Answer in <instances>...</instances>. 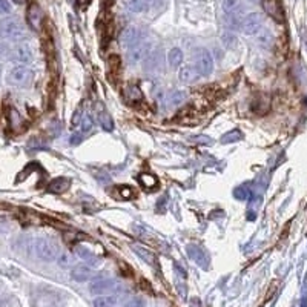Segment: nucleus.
Wrapping results in <instances>:
<instances>
[{"label": "nucleus", "mask_w": 307, "mask_h": 307, "mask_svg": "<svg viewBox=\"0 0 307 307\" xmlns=\"http://www.w3.org/2000/svg\"><path fill=\"white\" fill-rule=\"evenodd\" d=\"M11 13V5L8 0H0V14H10Z\"/></svg>", "instance_id": "28"}, {"label": "nucleus", "mask_w": 307, "mask_h": 307, "mask_svg": "<svg viewBox=\"0 0 307 307\" xmlns=\"http://www.w3.org/2000/svg\"><path fill=\"white\" fill-rule=\"evenodd\" d=\"M31 249L34 252V255L42 261L51 263L58 258V249L46 238H36L31 243Z\"/></svg>", "instance_id": "3"}, {"label": "nucleus", "mask_w": 307, "mask_h": 307, "mask_svg": "<svg viewBox=\"0 0 307 307\" xmlns=\"http://www.w3.org/2000/svg\"><path fill=\"white\" fill-rule=\"evenodd\" d=\"M264 10L269 16H272L277 22H283V10L278 4V0H266Z\"/></svg>", "instance_id": "15"}, {"label": "nucleus", "mask_w": 307, "mask_h": 307, "mask_svg": "<svg viewBox=\"0 0 307 307\" xmlns=\"http://www.w3.org/2000/svg\"><path fill=\"white\" fill-rule=\"evenodd\" d=\"M10 123H11V128H13V129H17V128L20 126V123H22V117H20V114H19L16 109H11V111H10Z\"/></svg>", "instance_id": "24"}, {"label": "nucleus", "mask_w": 307, "mask_h": 307, "mask_svg": "<svg viewBox=\"0 0 307 307\" xmlns=\"http://www.w3.org/2000/svg\"><path fill=\"white\" fill-rule=\"evenodd\" d=\"M91 277H93V270L85 264H79V266L72 267V270H71V278L77 283H85V281L91 280Z\"/></svg>", "instance_id": "14"}, {"label": "nucleus", "mask_w": 307, "mask_h": 307, "mask_svg": "<svg viewBox=\"0 0 307 307\" xmlns=\"http://www.w3.org/2000/svg\"><path fill=\"white\" fill-rule=\"evenodd\" d=\"M194 62L195 68L201 77H207L213 72V57L207 48H195L194 49Z\"/></svg>", "instance_id": "4"}, {"label": "nucleus", "mask_w": 307, "mask_h": 307, "mask_svg": "<svg viewBox=\"0 0 307 307\" xmlns=\"http://www.w3.org/2000/svg\"><path fill=\"white\" fill-rule=\"evenodd\" d=\"M93 128H94V121H93V118L88 117V115H85V117L82 118V121H80V131H82L83 134H88V132L93 131Z\"/></svg>", "instance_id": "23"}, {"label": "nucleus", "mask_w": 307, "mask_h": 307, "mask_svg": "<svg viewBox=\"0 0 307 307\" xmlns=\"http://www.w3.org/2000/svg\"><path fill=\"white\" fill-rule=\"evenodd\" d=\"M77 255H79V257H80L82 260H85V261H89V263L97 264L96 255H94L89 249H86L85 246H79V248H77Z\"/></svg>", "instance_id": "22"}, {"label": "nucleus", "mask_w": 307, "mask_h": 307, "mask_svg": "<svg viewBox=\"0 0 307 307\" xmlns=\"http://www.w3.org/2000/svg\"><path fill=\"white\" fill-rule=\"evenodd\" d=\"M149 52H150V43L141 40L140 43H137L135 46L128 49V62L131 65H137V63L143 62Z\"/></svg>", "instance_id": "9"}, {"label": "nucleus", "mask_w": 307, "mask_h": 307, "mask_svg": "<svg viewBox=\"0 0 307 307\" xmlns=\"http://www.w3.org/2000/svg\"><path fill=\"white\" fill-rule=\"evenodd\" d=\"M143 40V33L137 26H126L120 34V43L125 49H131Z\"/></svg>", "instance_id": "6"}, {"label": "nucleus", "mask_w": 307, "mask_h": 307, "mask_svg": "<svg viewBox=\"0 0 307 307\" xmlns=\"http://www.w3.org/2000/svg\"><path fill=\"white\" fill-rule=\"evenodd\" d=\"M115 304H117V296L114 295H102L93 301L94 307H115Z\"/></svg>", "instance_id": "18"}, {"label": "nucleus", "mask_w": 307, "mask_h": 307, "mask_svg": "<svg viewBox=\"0 0 307 307\" xmlns=\"http://www.w3.org/2000/svg\"><path fill=\"white\" fill-rule=\"evenodd\" d=\"M200 77L201 75L194 65H185L178 69V79L183 83H195V82H198Z\"/></svg>", "instance_id": "12"}, {"label": "nucleus", "mask_w": 307, "mask_h": 307, "mask_svg": "<svg viewBox=\"0 0 307 307\" xmlns=\"http://www.w3.org/2000/svg\"><path fill=\"white\" fill-rule=\"evenodd\" d=\"M165 102H166L168 108H177V106H180V105H183L186 102V94L183 91L175 89V91H172V93H169L166 96Z\"/></svg>", "instance_id": "16"}, {"label": "nucleus", "mask_w": 307, "mask_h": 307, "mask_svg": "<svg viewBox=\"0 0 307 307\" xmlns=\"http://www.w3.org/2000/svg\"><path fill=\"white\" fill-rule=\"evenodd\" d=\"M143 305H144V301H143V298H138V296L131 298V299L125 304V307H143Z\"/></svg>", "instance_id": "27"}, {"label": "nucleus", "mask_w": 307, "mask_h": 307, "mask_svg": "<svg viewBox=\"0 0 307 307\" xmlns=\"http://www.w3.org/2000/svg\"><path fill=\"white\" fill-rule=\"evenodd\" d=\"M13 55H14V60H17L20 65H28L34 60V52L28 43L17 45L13 51Z\"/></svg>", "instance_id": "11"}, {"label": "nucleus", "mask_w": 307, "mask_h": 307, "mask_svg": "<svg viewBox=\"0 0 307 307\" xmlns=\"http://www.w3.org/2000/svg\"><path fill=\"white\" fill-rule=\"evenodd\" d=\"M168 63L171 68H180L183 63V51L180 48H172L168 54Z\"/></svg>", "instance_id": "17"}, {"label": "nucleus", "mask_w": 307, "mask_h": 307, "mask_svg": "<svg viewBox=\"0 0 307 307\" xmlns=\"http://www.w3.org/2000/svg\"><path fill=\"white\" fill-rule=\"evenodd\" d=\"M115 286H117V281L112 278H99L89 284V292L93 295H103L106 292L114 290Z\"/></svg>", "instance_id": "10"}, {"label": "nucleus", "mask_w": 307, "mask_h": 307, "mask_svg": "<svg viewBox=\"0 0 307 307\" xmlns=\"http://www.w3.org/2000/svg\"><path fill=\"white\" fill-rule=\"evenodd\" d=\"M26 20H28V25L33 31L39 33L43 26V11L42 8L37 5V4H31L26 10Z\"/></svg>", "instance_id": "8"}, {"label": "nucleus", "mask_w": 307, "mask_h": 307, "mask_svg": "<svg viewBox=\"0 0 307 307\" xmlns=\"http://www.w3.org/2000/svg\"><path fill=\"white\" fill-rule=\"evenodd\" d=\"M258 42H260L263 46H270V45H272V36L269 34V31H263V33L258 36Z\"/></svg>", "instance_id": "26"}, {"label": "nucleus", "mask_w": 307, "mask_h": 307, "mask_svg": "<svg viewBox=\"0 0 307 307\" xmlns=\"http://www.w3.org/2000/svg\"><path fill=\"white\" fill-rule=\"evenodd\" d=\"M125 96H126V100H128L129 103H137V102H140V100L143 99V94H141L140 88L135 86V85L128 86L126 91H125Z\"/></svg>", "instance_id": "19"}, {"label": "nucleus", "mask_w": 307, "mask_h": 307, "mask_svg": "<svg viewBox=\"0 0 307 307\" xmlns=\"http://www.w3.org/2000/svg\"><path fill=\"white\" fill-rule=\"evenodd\" d=\"M0 37L5 40L19 42L26 37V29L16 17H5L0 20Z\"/></svg>", "instance_id": "1"}, {"label": "nucleus", "mask_w": 307, "mask_h": 307, "mask_svg": "<svg viewBox=\"0 0 307 307\" xmlns=\"http://www.w3.org/2000/svg\"><path fill=\"white\" fill-rule=\"evenodd\" d=\"M125 5L131 13H146L163 5V0H125Z\"/></svg>", "instance_id": "7"}, {"label": "nucleus", "mask_w": 307, "mask_h": 307, "mask_svg": "<svg viewBox=\"0 0 307 307\" xmlns=\"http://www.w3.org/2000/svg\"><path fill=\"white\" fill-rule=\"evenodd\" d=\"M263 28V16L260 13H249L241 19V26L243 33L246 36H255L261 31Z\"/></svg>", "instance_id": "5"}, {"label": "nucleus", "mask_w": 307, "mask_h": 307, "mask_svg": "<svg viewBox=\"0 0 307 307\" xmlns=\"http://www.w3.org/2000/svg\"><path fill=\"white\" fill-rule=\"evenodd\" d=\"M140 181H141V185L146 186V188H154V186L157 185V178L152 177V175H149V174H143V175L140 177Z\"/></svg>", "instance_id": "25"}, {"label": "nucleus", "mask_w": 307, "mask_h": 307, "mask_svg": "<svg viewBox=\"0 0 307 307\" xmlns=\"http://www.w3.org/2000/svg\"><path fill=\"white\" fill-rule=\"evenodd\" d=\"M97 117H99V121H100V125H102V128H103L105 131H112L114 123H112V120H111V117H109V114H108L106 111L99 109Z\"/></svg>", "instance_id": "21"}, {"label": "nucleus", "mask_w": 307, "mask_h": 307, "mask_svg": "<svg viewBox=\"0 0 307 307\" xmlns=\"http://www.w3.org/2000/svg\"><path fill=\"white\" fill-rule=\"evenodd\" d=\"M14 4H17V5H22V4H25V0H13Z\"/></svg>", "instance_id": "29"}, {"label": "nucleus", "mask_w": 307, "mask_h": 307, "mask_svg": "<svg viewBox=\"0 0 307 307\" xmlns=\"http://www.w3.org/2000/svg\"><path fill=\"white\" fill-rule=\"evenodd\" d=\"M0 79H2V65H0Z\"/></svg>", "instance_id": "31"}, {"label": "nucleus", "mask_w": 307, "mask_h": 307, "mask_svg": "<svg viewBox=\"0 0 307 307\" xmlns=\"http://www.w3.org/2000/svg\"><path fill=\"white\" fill-rule=\"evenodd\" d=\"M71 186V181L66 178H55L52 180V183L49 185V191L55 192V194H63L68 188Z\"/></svg>", "instance_id": "20"}, {"label": "nucleus", "mask_w": 307, "mask_h": 307, "mask_svg": "<svg viewBox=\"0 0 307 307\" xmlns=\"http://www.w3.org/2000/svg\"><path fill=\"white\" fill-rule=\"evenodd\" d=\"M34 71L26 65H16L7 75V83L16 88H26L33 83Z\"/></svg>", "instance_id": "2"}, {"label": "nucleus", "mask_w": 307, "mask_h": 307, "mask_svg": "<svg viewBox=\"0 0 307 307\" xmlns=\"http://www.w3.org/2000/svg\"><path fill=\"white\" fill-rule=\"evenodd\" d=\"M248 2H254V4H257V2H261V0H248Z\"/></svg>", "instance_id": "30"}, {"label": "nucleus", "mask_w": 307, "mask_h": 307, "mask_svg": "<svg viewBox=\"0 0 307 307\" xmlns=\"http://www.w3.org/2000/svg\"><path fill=\"white\" fill-rule=\"evenodd\" d=\"M221 7L227 17H241L244 11V7L240 0H223Z\"/></svg>", "instance_id": "13"}]
</instances>
